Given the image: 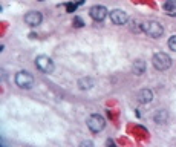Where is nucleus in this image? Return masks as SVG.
I'll return each mask as SVG.
<instances>
[{"label":"nucleus","instance_id":"f257e3e1","mask_svg":"<svg viewBox=\"0 0 176 147\" xmlns=\"http://www.w3.org/2000/svg\"><path fill=\"white\" fill-rule=\"evenodd\" d=\"M141 29H142V32H145L152 38H159L164 34V26L158 20H147V21L141 23Z\"/></svg>","mask_w":176,"mask_h":147},{"label":"nucleus","instance_id":"f03ea898","mask_svg":"<svg viewBox=\"0 0 176 147\" xmlns=\"http://www.w3.org/2000/svg\"><path fill=\"white\" fill-rule=\"evenodd\" d=\"M152 63H153L156 71H167L172 66V58L165 52H156L152 57Z\"/></svg>","mask_w":176,"mask_h":147},{"label":"nucleus","instance_id":"7ed1b4c3","mask_svg":"<svg viewBox=\"0 0 176 147\" xmlns=\"http://www.w3.org/2000/svg\"><path fill=\"white\" fill-rule=\"evenodd\" d=\"M35 68L43 74H52L54 69H55V64H54L51 57H48V55H38L35 58Z\"/></svg>","mask_w":176,"mask_h":147},{"label":"nucleus","instance_id":"20e7f679","mask_svg":"<svg viewBox=\"0 0 176 147\" xmlns=\"http://www.w3.org/2000/svg\"><path fill=\"white\" fill-rule=\"evenodd\" d=\"M16 84H17L20 89H31L34 86V77L28 71H20V72L16 74Z\"/></svg>","mask_w":176,"mask_h":147},{"label":"nucleus","instance_id":"39448f33","mask_svg":"<svg viewBox=\"0 0 176 147\" xmlns=\"http://www.w3.org/2000/svg\"><path fill=\"white\" fill-rule=\"evenodd\" d=\"M88 127L90 132L98 133L106 127V120L100 115V113H92L88 118Z\"/></svg>","mask_w":176,"mask_h":147},{"label":"nucleus","instance_id":"423d86ee","mask_svg":"<svg viewBox=\"0 0 176 147\" xmlns=\"http://www.w3.org/2000/svg\"><path fill=\"white\" fill-rule=\"evenodd\" d=\"M107 14H109V11H107V8L103 6V5H93L89 9V16L92 17V20H95V21H103L107 17Z\"/></svg>","mask_w":176,"mask_h":147},{"label":"nucleus","instance_id":"0eeeda50","mask_svg":"<svg viewBox=\"0 0 176 147\" xmlns=\"http://www.w3.org/2000/svg\"><path fill=\"white\" fill-rule=\"evenodd\" d=\"M109 16H110V21L117 26H123L129 21V16L123 9H113V11H110Z\"/></svg>","mask_w":176,"mask_h":147},{"label":"nucleus","instance_id":"6e6552de","mask_svg":"<svg viewBox=\"0 0 176 147\" xmlns=\"http://www.w3.org/2000/svg\"><path fill=\"white\" fill-rule=\"evenodd\" d=\"M41 20H43V16H41L40 11H29V12L25 14V23L31 28L38 26L41 23Z\"/></svg>","mask_w":176,"mask_h":147},{"label":"nucleus","instance_id":"1a4fd4ad","mask_svg":"<svg viewBox=\"0 0 176 147\" xmlns=\"http://www.w3.org/2000/svg\"><path fill=\"white\" fill-rule=\"evenodd\" d=\"M152 100H153V92L150 89H141L138 92V101L141 104H149L152 103Z\"/></svg>","mask_w":176,"mask_h":147},{"label":"nucleus","instance_id":"9d476101","mask_svg":"<svg viewBox=\"0 0 176 147\" xmlns=\"http://www.w3.org/2000/svg\"><path fill=\"white\" fill-rule=\"evenodd\" d=\"M95 86V80H92V78H89V77H84V78H80L78 80V88L81 89V91H89V89H92Z\"/></svg>","mask_w":176,"mask_h":147},{"label":"nucleus","instance_id":"9b49d317","mask_svg":"<svg viewBox=\"0 0 176 147\" xmlns=\"http://www.w3.org/2000/svg\"><path fill=\"white\" fill-rule=\"evenodd\" d=\"M169 120V113L167 110H156L155 115H153V121L158 123V124H165Z\"/></svg>","mask_w":176,"mask_h":147},{"label":"nucleus","instance_id":"f8f14e48","mask_svg":"<svg viewBox=\"0 0 176 147\" xmlns=\"http://www.w3.org/2000/svg\"><path fill=\"white\" fill-rule=\"evenodd\" d=\"M132 71H133V74H135L136 77H141L142 74L145 72V61L136 60V61L133 63V66H132Z\"/></svg>","mask_w":176,"mask_h":147},{"label":"nucleus","instance_id":"ddd939ff","mask_svg":"<svg viewBox=\"0 0 176 147\" xmlns=\"http://www.w3.org/2000/svg\"><path fill=\"white\" fill-rule=\"evenodd\" d=\"M164 11H167L169 14H173V11L176 9V0H167L164 5H162Z\"/></svg>","mask_w":176,"mask_h":147},{"label":"nucleus","instance_id":"4468645a","mask_svg":"<svg viewBox=\"0 0 176 147\" xmlns=\"http://www.w3.org/2000/svg\"><path fill=\"white\" fill-rule=\"evenodd\" d=\"M167 45H169V48H170L173 52H176V36L170 37V38H169V41H167Z\"/></svg>","mask_w":176,"mask_h":147},{"label":"nucleus","instance_id":"2eb2a0df","mask_svg":"<svg viewBox=\"0 0 176 147\" xmlns=\"http://www.w3.org/2000/svg\"><path fill=\"white\" fill-rule=\"evenodd\" d=\"M84 25V21L81 20V17H78V16H75L74 17V26H77V28H81Z\"/></svg>","mask_w":176,"mask_h":147},{"label":"nucleus","instance_id":"dca6fc26","mask_svg":"<svg viewBox=\"0 0 176 147\" xmlns=\"http://www.w3.org/2000/svg\"><path fill=\"white\" fill-rule=\"evenodd\" d=\"M75 9H77V5H75V3H72V2H70V3H66V12H74Z\"/></svg>","mask_w":176,"mask_h":147},{"label":"nucleus","instance_id":"f3484780","mask_svg":"<svg viewBox=\"0 0 176 147\" xmlns=\"http://www.w3.org/2000/svg\"><path fill=\"white\" fill-rule=\"evenodd\" d=\"M106 146H115V141L113 140H107L106 141Z\"/></svg>","mask_w":176,"mask_h":147},{"label":"nucleus","instance_id":"a211bd4d","mask_svg":"<svg viewBox=\"0 0 176 147\" xmlns=\"http://www.w3.org/2000/svg\"><path fill=\"white\" fill-rule=\"evenodd\" d=\"M81 146H92V143L90 141H84V143H81Z\"/></svg>","mask_w":176,"mask_h":147},{"label":"nucleus","instance_id":"6ab92c4d","mask_svg":"<svg viewBox=\"0 0 176 147\" xmlns=\"http://www.w3.org/2000/svg\"><path fill=\"white\" fill-rule=\"evenodd\" d=\"M84 3V0H78V5H83Z\"/></svg>","mask_w":176,"mask_h":147},{"label":"nucleus","instance_id":"aec40b11","mask_svg":"<svg viewBox=\"0 0 176 147\" xmlns=\"http://www.w3.org/2000/svg\"><path fill=\"white\" fill-rule=\"evenodd\" d=\"M38 2H43V0H38Z\"/></svg>","mask_w":176,"mask_h":147}]
</instances>
